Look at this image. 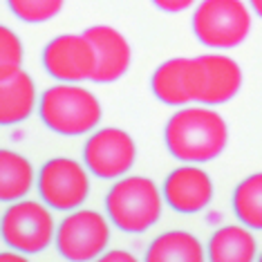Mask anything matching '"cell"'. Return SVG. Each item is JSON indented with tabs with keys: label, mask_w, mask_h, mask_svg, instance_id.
<instances>
[{
	"label": "cell",
	"mask_w": 262,
	"mask_h": 262,
	"mask_svg": "<svg viewBox=\"0 0 262 262\" xmlns=\"http://www.w3.org/2000/svg\"><path fill=\"white\" fill-rule=\"evenodd\" d=\"M83 34L92 40L94 52H97V70H94L92 81L115 83L121 79L133 61V50H130L126 36L110 25L88 27Z\"/></svg>",
	"instance_id": "12"
},
{
	"label": "cell",
	"mask_w": 262,
	"mask_h": 262,
	"mask_svg": "<svg viewBox=\"0 0 262 262\" xmlns=\"http://www.w3.org/2000/svg\"><path fill=\"white\" fill-rule=\"evenodd\" d=\"M110 242V224L99 211L79 208L56 229V249L65 260L85 262L103 255Z\"/></svg>",
	"instance_id": "7"
},
{
	"label": "cell",
	"mask_w": 262,
	"mask_h": 262,
	"mask_svg": "<svg viewBox=\"0 0 262 262\" xmlns=\"http://www.w3.org/2000/svg\"><path fill=\"white\" fill-rule=\"evenodd\" d=\"M38 110L45 126L63 137L92 133L103 117L99 99L79 83H58L47 88L40 97Z\"/></svg>",
	"instance_id": "2"
},
{
	"label": "cell",
	"mask_w": 262,
	"mask_h": 262,
	"mask_svg": "<svg viewBox=\"0 0 262 262\" xmlns=\"http://www.w3.org/2000/svg\"><path fill=\"white\" fill-rule=\"evenodd\" d=\"M249 7L253 9V14L262 18V0H249Z\"/></svg>",
	"instance_id": "24"
},
{
	"label": "cell",
	"mask_w": 262,
	"mask_h": 262,
	"mask_svg": "<svg viewBox=\"0 0 262 262\" xmlns=\"http://www.w3.org/2000/svg\"><path fill=\"white\" fill-rule=\"evenodd\" d=\"M260 260H262V253H260Z\"/></svg>",
	"instance_id": "25"
},
{
	"label": "cell",
	"mask_w": 262,
	"mask_h": 262,
	"mask_svg": "<svg viewBox=\"0 0 262 262\" xmlns=\"http://www.w3.org/2000/svg\"><path fill=\"white\" fill-rule=\"evenodd\" d=\"M184 68L186 58H168L152 72L150 88L152 94L166 105H186L190 103V97L184 88Z\"/></svg>",
	"instance_id": "17"
},
{
	"label": "cell",
	"mask_w": 262,
	"mask_h": 262,
	"mask_svg": "<svg viewBox=\"0 0 262 262\" xmlns=\"http://www.w3.org/2000/svg\"><path fill=\"white\" fill-rule=\"evenodd\" d=\"M34 186V166L25 155L0 150V200L18 202Z\"/></svg>",
	"instance_id": "15"
},
{
	"label": "cell",
	"mask_w": 262,
	"mask_h": 262,
	"mask_svg": "<svg viewBox=\"0 0 262 262\" xmlns=\"http://www.w3.org/2000/svg\"><path fill=\"white\" fill-rule=\"evenodd\" d=\"M184 88L190 101L202 105H222L242 88V70L231 56L202 54L186 58Z\"/></svg>",
	"instance_id": "4"
},
{
	"label": "cell",
	"mask_w": 262,
	"mask_h": 262,
	"mask_svg": "<svg viewBox=\"0 0 262 262\" xmlns=\"http://www.w3.org/2000/svg\"><path fill=\"white\" fill-rule=\"evenodd\" d=\"M135 139L121 128H101L83 148V164L101 180H119L135 166Z\"/></svg>",
	"instance_id": "9"
},
{
	"label": "cell",
	"mask_w": 262,
	"mask_h": 262,
	"mask_svg": "<svg viewBox=\"0 0 262 262\" xmlns=\"http://www.w3.org/2000/svg\"><path fill=\"white\" fill-rule=\"evenodd\" d=\"M255 253L258 247L249 226L226 224L208 240V258L213 262H251Z\"/></svg>",
	"instance_id": "14"
},
{
	"label": "cell",
	"mask_w": 262,
	"mask_h": 262,
	"mask_svg": "<svg viewBox=\"0 0 262 262\" xmlns=\"http://www.w3.org/2000/svg\"><path fill=\"white\" fill-rule=\"evenodd\" d=\"M88 166L70 157H54L43 164L38 172L40 200L54 211H76L90 195Z\"/></svg>",
	"instance_id": "8"
},
{
	"label": "cell",
	"mask_w": 262,
	"mask_h": 262,
	"mask_svg": "<svg viewBox=\"0 0 262 262\" xmlns=\"http://www.w3.org/2000/svg\"><path fill=\"white\" fill-rule=\"evenodd\" d=\"M56 226L47 204L32 200L11 202L3 215V240L14 251L34 255L54 242Z\"/></svg>",
	"instance_id": "6"
},
{
	"label": "cell",
	"mask_w": 262,
	"mask_h": 262,
	"mask_svg": "<svg viewBox=\"0 0 262 262\" xmlns=\"http://www.w3.org/2000/svg\"><path fill=\"white\" fill-rule=\"evenodd\" d=\"M150 3L166 14H180V11L193 7L195 0H150Z\"/></svg>",
	"instance_id": "21"
},
{
	"label": "cell",
	"mask_w": 262,
	"mask_h": 262,
	"mask_svg": "<svg viewBox=\"0 0 262 262\" xmlns=\"http://www.w3.org/2000/svg\"><path fill=\"white\" fill-rule=\"evenodd\" d=\"M164 202V193L152 180L130 175L119 180L108 190L105 213L123 233H144L162 217Z\"/></svg>",
	"instance_id": "3"
},
{
	"label": "cell",
	"mask_w": 262,
	"mask_h": 262,
	"mask_svg": "<svg viewBox=\"0 0 262 262\" xmlns=\"http://www.w3.org/2000/svg\"><path fill=\"white\" fill-rule=\"evenodd\" d=\"M162 193L172 211L190 215V213L204 211L213 202V180L200 166L186 164L166 177Z\"/></svg>",
	"instance_id": "11"
},
{
	"label": "cell",
	"mask_w": 262,
	"mask_h": 262,
	"mask_svg": "<svg viewBox=\"0 0 262 262\" xmlns=\"http://www.w3.org/2000/svg\"><path fill=\"white\" fill-rule=\"evenodd\" d=\"M101 260H105V262H133L135 255L128 253V251H121V249H117V251L103 253V255H101Z\"/></svg>",
	"instance_id": "22"
},
{
	"label": "cell",
	"mask_w": 262,
	"mask_h": 262,
	"mask_svg": "<svg viewBox=\"0 0 262 262\" xmlns=\"http://www.w3.org/2000/svg\"><path fill=\"white\" fill-rule=\"evenodd\" d=\"M0 262H25V253H20V251H14V253L5 251L3 255H0Z\"/></svg>",
	"instance_id": "23"
},
{
	"label": "cell",
	"mask_w": 262,
	"mask_h": 262,
	"mask_svg": "<svg viewBox=\"0 0 262 262\" xmlns=\"http://www.w3.org/2000/svg\"><path fill=\"white\" fill-rule=\"evenodd\" d=\"M7 5L23 23H47L61 14L65 0H7Z\"/></svg>",
	"instance_id": "19"
},
{
	"label": "cell",
	"mask_w": 262,
	"mask_h": 262,
	"mask_svg": "<svg viewBox=\"0 0 262 262\" xmlns=\"http://www.w3.org/2000/svg\"><path fill=\"white\" fill-rule=\"evenodd\" d=\"M36 108V85L27 72L18 70L16 74L0 79V123L16 126L32 117Z\"/></svg>",
	"instance_id": "13"
},
{
	"label": "cell",
	"mask_w": 262,
	"mask_h": 262,
	"mask_svg": "<svg viewBox=\"0 0 262 262\" xmlns=\"http://www.w3.org/2000/svg\"><path fill=\"white\" fill-rule=\"evenodd\" d=\"M233 213L244 226L262 231V172L244 177L235 186Z\"/></svg>",
	"instance_id": "18"
},
{
	"label": "cell",
	"mask_w": 262,
	"mask_h": 262,
	"mask_svg": "<svg viewBox=\"0 0 262 262\" xmlns=\"http://www.w3.org/2000/svg\"><path fill=\"white\" fill-rule=\"evenodd\" d=\"M43 65L47 74L61 83L92 81L97 52L85 34H61L43 50Z\"/></svg>",
	"instance_id": "10"
},
{
	"label": "cell",
	"mask_w": 262,
	"mask_h": 262,
	"mask_svg": "<svg viewBox=\"0 0 262 262\" xmlns=\"http://www.w3.org/2000/svg\"><path fill=\"white\" fill-rule=\"evenodd\" d=\"M170 155L184 164H204L220 157L229 144V126L208 105L182 108L175 112L164 133Z\"/></svg>",
	"instance_id": "1"
},
{
	"label": "cell",
	"mask_w": 262,
	"mask_h": 262,
	"mask_svg": "<svg viewBox=\"0 0 262 262\" xmlns=\"http://www.w3.org/2000/svg\"><path fill=\"white\" fill-rule=\"evenodd\" d=\"M251 32V11L242 0H202L193 11V34L213 50H233Z\"/></svg>",
	"instance_id": "5"
},
{
	"label": "cell",
	"mask_w": 262,
	"mask_h": 262,
	"mask_svg": "<svg viewBox=\"0 0 262 262\" xmlns=\"http://www.w3.org/2000/svg\"><path fill=\"white\" fill-rule=\"evenodd\" d=\"M23 70V45L16 32L7 25L0 27V79Z\"/></svg>",
	"instance_id": "20"
},
{
	"label": "cell",
	"mask_w": 262,
	"mask_h": 262,
	"mask_svg": "<svg viewBox=\"0 0 262 262\" xmlns=\"http://www.w3.org/2000/svg\"><path fill=\"white\" fill-rule=\"evenodd\" d=\"M148 262H202L204 247L188 231H168L162 233L146 251Z\"/></svg>",
	"instance_id": "16"
}]
</instances>
